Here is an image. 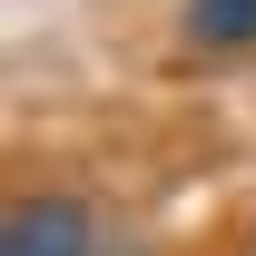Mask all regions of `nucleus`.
Segmentation results:
<instances>
[{"label":"nucleus","instance_id":"f03ea898","mask_svg":"<svg viewBox=\"0 0 256 256\" xmlns=\"http://www.w3.org/2000/svg\"><path fill=\"white\" fill-rule=\"evenodd\" d=\"M178 40L207 60H246L256 50V0H178Z\"/></svg>","mask_w":256,"mask_h":256},{"label":"nucleus","instance_id":"f257e3e1","mask_svg":"<svg viewBox=\"0 0 256 256\" xmlns=\"http://www.w3.org/2000/svg\"><path fill=\"white\" fill-rule=\"evenodd\" d=\"M0 256H108V226L79 188H40V197H10Z\"/></svg>","mask_w":256,"mask_h":256}]
</instances>
